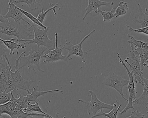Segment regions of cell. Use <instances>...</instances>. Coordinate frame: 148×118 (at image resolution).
Masks as SVG:
<instances>
[{"label":"cell","instance_id":"obj_21","mask_svg":"<svg viewBox=\"0 0 148 118\" xmlns=\"http://www.w3.org/2000/svg\"><path fill=\"white\" fill-rule=\"evenodd\" d=\"M127 36L130 38V40L128 41L127 43L129 45H133L135 48L145 50L148 48V42H144L141 41L136 40L134 36L130 34H127Z\"/></svg>","mask_w":148,"mask_h":118},{"label":"cell","instance_id":"obj_28","mask_svg":"<svg viewBox=\"0 0 148 118\" xmlns=\"http://www.w3.org/2000/svg\"><path fill=\"white\" fill-rule=\"evenodd\" d=\"M11 98V92H0V105L4 104L10 101Z\"/></svg>","mask_w":148,"mask_h":118},{"label":"cell","instance_id":"obj_11","mask_svg":"<svg viewBox=\"0 0 148 118\" xmlns=\"http://www.w3.org/2000/svg\"><path fill=\"white\" fill-rule=\"evenodd\" d=\"M55 48L53 50H49V53L48 54H45L43 55L42 58L45 59L42 63H48V62H56L60 60H65L66 56L63 55L62 54V46L60 47H58V42H57V37L58 33H55Z\"/></svg>","mask_w":148,"mask_h":118},{"label":"cell","instance_id":"obj_22","mask_svg":"<svg viewBox=\"0 0 148 118\" xmlns=\"http://www.w3.org/2000/svg\"><path fill=\"white\" fill-rule=\"evenodd\" d=\"M134 50L138 53L140 55V59L141 66H142V70L144 67L148 68V48L145 50L139 49V48H134Z\"/></svg>","mask_w":148,"mask_h":118},{"label":"cell","instance_id":"obj_6","mask_svg":"<svg viewBox=\"0 0 148 118\" xmlns=\"http://www.w3.org/2000/svg\"><path fill=\"white\" fill-rule=\"evenodd\" d=\"M130 46L131 50L128 54L125 61L129 65L133 72L134 83H139L143 86V83L142 80V78L143 77V72L141 68L140 59L137 56L138 53L134 50L133 45Z\"/></svg>","mask_w":148,"mask_h":118},{"label":"cell","instance_id":"obj_18","mask_svg":"<svg viewBox=\"0 0 148 118\" xmlns=\"http://www.w3.org/2000/svg\"><path fill=\"white\" fill-rule=\"evenodd\" d=\"M23 111L24 112L26 113H31V112H39L41 113V114L45 115L47 117L54 118L52 116L49 115L48 114L44 112V111H43V110H42L41 108L39 106V102H36V103H35V104H30V103L28 102L27 107L24 109L23 110Z\"/></svg>","mask_w":148,"mask_h":118},{"label":"cell","instance_id":"obj_8","mask_svg":"<svg viewBox=\"0 0 148 118\" xmlns=\"http://www.w3.org/2000/svg\"><path fill=\"white\" fill-rule=\"evenodd\" d=\"M90 94L91 96V100L88 102H86L82 99H79V102L83 103L86 108L88 109V116H90V113H93L94 116L98 113V111L102 109H108L112 110L114 108V105L109 104H105L98 100L96 94L92 91H89Z\"/></svg>","mask_w":148,"mask_h":118},{"label":"cell","instance_id":"obj_32","mask_svg":"<svg viewBox=\"0 0 148 118\" xmlns=\"http://www.w3.org/2000/svg\"><path fill=\"white\" fill-rule=\"evenodd\" d=\"M60 113V112L57 113H56V118H60V117H59ZM63 118H66V117H64Z\"/></svg>","mask_w":148,"mask_h":118},{"label":"cell","instance_id":"obj_9","mask_svg":"<svg viewBox=\"0 0 148 118\" xmlns=\"http://www.w3.org/2000/svg\"><path fill=\"white\" fill-rule=\"evenodd\" d=\"M117 57L120 60V62L123 67L126 69L128 75L129 76V83L127 88L129 91V99L128 100V104L125 108L122 111L120 112V114L121 115L124 114L129 110L130 109H134V107L133 106V102L136 100V87L135 85V83L134 80V75H133V72H130L128 68L127 67L124 61L121 58L120 54L117 53Z\"/></svg>","mask_w":148,"mask_h":118},{"label":"cell","instance_id":"obj_7","mask_svg":"<svg viewBox=\"0 0 148 118\" xmlns=\"http://www.w3.org/2000/svg\"><path fill=\"white\" fill-rule=\"evenodd\" d=\"M95 29H93L89 34L86 35L81 42L78 44L77 45H73L70 42H68L63 45L62 46V49H66L69 51V53L68 55L66 57L64 61L66 62L72 59L71 58L73 55H76V56H79L82 59V63H84L85 65H87L86 61L84 57V54L88 53L89 52L92 51V49H90L88 51L84 52L82 49V46L83 43L88 39L92 34L94 33L95 32Z\"/></svg>","mask_w":148,"mask_h":118},{"label":"cell","instance_id":"obj_4","mask_svg":"<svg viewBox=\"0 0 148 118\" xmlns=\"http://www.w3.org/2000/svg\"><path fill=\"white\" fill-rule=\"evenodd\" d=\"M27 24L21 25L14 21L10 20L4 23H0V33L8 36L16 37L18 40H27L32 39L34 36Z\"/></svg>","mask_w":148,"mask_h":118},{"label":"cell","instance_id":"obj_35","mask_svg":"<svg viewBox=\"0 0 148 118\" xmlns=\"http://www.w3.org/2000/svg\"><path fill=\"white\" fill-rule=\"evenodd\" d=\"M145 13H146V14H148V10L147 8H146V9H145Z\"/></svg>","mask_w":148,"mask_h":118},{"label":"cell","instance_id":"obj_29","mask_svg":"<svg viewBox=\"0 0 148 118\" xmlns=\"http://www.w3.org/2000/svg\"><path fill=\"white\" fill-rule=\"evenodd\" d=\"M126 27L128 29L129 31L130 32L136 33H143L145 34L148 35V27H146L141 28L138 29H135L132 28L131 26L126 25Z\"/></svg>","mask_w":148,"mask_h":118},{"label":"cell","instance_id":"obj_27","mask_svg":"<svg viewBox=\"0 0 148 118\" xmlns=\"http://www.w3.org/2000/svg\"><path fill=\"white\" fill-rule=\"evenodd\" d=\"M114 9V8H113L110 11H103L99 8L98 9V12L101 14L102 16L103 17V21L110 22L112 19L115 17L114 14H113V11Z\"/></svg>","mask_w":148,"mask_h":118},{"label":"cell","instance_id":"obj_2","mask_svg":"<svg viewBox=\"0 0 148 118\" xmlns=\"http://www.w3.org/2000/svg\"><path fill=\"white\" fill-rule=\"evenodd\" d=\"M30 31H33L34 33V39L27 40H18L12 39L11 40L16 41L19 42H24V45L34 44L38 47H45L48 50H53L55 48V41L50 40L48 37L47 33L49 29V27H48L46 29H42L39 28L38 26L36 24H33L29 27Z\"/></svg>","mask_w":148,"mask_h":118},{"label":"cell","instance_id":"obj_20","mask_svg":"<svg viewBox=\"0 0 148 118\" xmlns=\"http://www.w3.org/2000/svg\"><path fill=\"white\" fill-rule=\"evenodd\" d=\"M13 2L15 5L19 3H26L32 11L38 9L41 6L40 2L36 0H13Z\"/></svg>","mask_w":148,"mask_h":118},{"label":"cell","instance_id":"obj_33","mask_svg":"<svg viewBox=\"0 0 148 118\" xmlns=\"http://www.w3.org/2000/svg\"><path fill=\"white\" fill-rule=\"evenodd\" d=\"M145 107H146L147 111V116H146V117L145 118H148V106H145Z\"/></svg>","mask_w":148,"mask_h":118},{"label":"cell","instance_id":"obj_14","mask_svg":"<svg viewBox=\"0 0 148 118\" xmlns=\"http://www.w3.org/2000/svg\"><path fill=\"white\" fill-rule=\"evenodd\" d=\"M38 87V85H36V87H33L32 89V92L30 93L29 94L27 93V95L25 97L26 101L27 102L30 103L31 102H40L39 100H38V98L40 96H44L45 94L48 93H50L52 92H62L63 93V91L61 90L56 89V90H49V91H37V89Z\"/></svg>","mask_w":148,"mask_h":118},{"label":"cell","instance_id":"obj_34","mask_svg":"<svg viewBox=\"0 0 148 118\" xmlns=\"http://www.w3.org/2000/svg\"><path fill=\"white\" fill-rule=\"evenodd\" d=\"M34 116H29V117H27V118H34ZM46 118V117H44V118Z\"/></svg>","mask_w":148,"mask_h":118},{"label":"cell","instance_id":"obj_23","mask_svg":"<svg viewBox=\"0 0 148 118\" xmlns=\"http://www.w3.org/2000/svg\"><path fill=\"white\" fill-rule=\"evenodd\" d=\"M128 4L127 3L121 1L119 3L118 7L116 9V11L114 14L115 17L122 16L127 14V11L129 10Z\"/></svg>","mask_w":148,"mask_h":118},{"label":"cell","instance_id":"obj_16","mask_svg":"<svg viewBox=\"0 0 148 118\" xmlns=\"http://www.w3.org/2000/svg\"><path fill=\"white\" fill-rule=\"evenodd\" d=\"M0 40L2 42L5 46L10 50L9 56H10L11 55H14V49H17L16 55H18L19 48H24L26 47V45H24L23 44H21V43L19 42H18V43H16L14 41L12 40L10 38L8 40H3L0 38Z\"/></svg>","mask_w":148,"mask_h":118},{"label":"cell","instance_id":"obj_15","mask_svg":"<svg viewBox=\"0 0 148 118\" xmlns=\"http://www.w3.org/2000/svg\"><path fill=\"white\" fill-rule=\"evenodd\" d=\"M133 21L140 23L142 28L148 27V14L143 12L140 3H138L137 13L133 20Z\"/></svg>","mask_w":148,"mask_h":118},{"label":"cell","instance_id":"obj_37","mask_svg":"<svg viewBox=\"0 0 148 118\" xmlns=\"http://www.w3.org/2000/svg\"><path fill=\"white\" fill-rule=\"evenodd\" d=\"M147 1V2H148V1Z\"/></svg>","mask_w":148,"mask_h":118},{"label":"cell","instance_id":"obj_25","mask_svg":"<svg viewBox=\"0 0 148 118\" xmlns=\"http://www.w3.org/2000/svg\"><path fill=\"white\" fill-rule=\"evenodd\" d=\"M58 6V3H56V4L55 5L53 6V7L49 8L46 11H44L43 8L42 7L41 11L39 13L38 16H37V17L38 20H39L41 23L43 24V22H44V20H45V18H46V16H47V13H48L49 11H51V10H53L54 13V14L55 16H56V15L57 14V13H56V8H57Z\"/></svg>","mask_w":148,"mask_h":118},{"label":"cell","instance_id":"obj_31","mask_svg":"<svg viewBox=\"0 0 148 118\" xmlns=\"http://www.w3.org/2000/svg\"><path fill=\"white\" fill-rule=\"evenodd\" d=\"M9 19H6L2 15L0 14V23H4L8 21Z\"/></svg>","mask_w":148,"mask_h":118},{"label":"cell","instance_id":"obj_5","mask_svg":"<svg viewBox=\"0 0 148 118\" xmlns=\"http://www.w3.org/2000/svg\"><path fill=\"white\" fill-rule=\"evenodd\" d=\"M10 92L11 98L10 101L4 104L0 105V118L2 115L4 114L10 116L11 118H27L30 116L47 117L42 114L24 112L22 108L16 101V98H15L12 91Z\"/></svg>","mask_w":148,"mask_h":118},{"label":"cell","instance_id":"obj_36","mask_svg":"<svg viewBox=\"0 0 148 118\" xmlns=\"http://www.w3.org/2000/svg\"><path fill=\"white\" fill-rule=\"evenodd\" d=\"M146 106H148V105Z\"/></svg>","mask_w":148,"mask_h":118},{"label":"cell","instance_id":"obj_13","mask_svg":"<svg viewBox=\"0 0 148 118\" xmlns=\"http://www.w3.org/2000/svg\"><path fill=\"white\" fill-rule=\"evenodd\" d=\"M88 5L85 8L86 13L83 18L84 20L88 14L91 11H94L96 14L98 13V9L100 7L103 6H112L114 4V2H105L101 1L100 0H88Z\"/></svg>","mask_w":148,"mask_h":118},{"label":"cell","instance_id":"obj_1","mask_svg":"<svg viewBox=\"0 0 148 118\" xmlns=\"http://www.w3.org/2000/svg\"><path fill=\"white\" fill-rule=\"evenodd\" d=\"M12 70L6 59L0 58V92L12 91L14 95H17L14 72Z\"/></svg>","mask_w":148,"mask_h":118},{"label":"cell","instance_id":"obj_24","mask_svg":"<svg viewBox=\"0 0 148 118\" xmlns=\"http://www.w3.org/2000/svg\"><path fill=\"white\" fill-rule=\"evenodd\" d=\"M16 7L21 12H22V13H23V14L26 16H27V18H28L31 21L33 22L34 23H35V24L37 25V26H40V27H41L42 28L44 29H46L47 28V27H46V26L43 25L42 23H41L38 20L37 18L35 17L34 16H33L31 13L27 12V11H26L25 10L22 9L21 8L17 7L16 5Z\"/></svg>","mask_w":148,"mask_h":118},{"label":"cell","instance_id":"obj_10","mask_svg":"<svg viewBox=\"0 0 148 118\" xmlns=\"http://www.w3.org/2000/svg\"><path fill=\"white\" fill-rule=\"evenodd\" d=\"M129 80L123 78L121 76L117 75L114 73L111 72L109 73L108 75L103 82V85L106 86H109L116 90L121 95V97L126 101H128L127 99L123 94V87L128 85Z\"/></svg>","mask_w":148,"mask_h":118},{"label":"cell","instance_id":"obj_12","mask_svg":"<svg viewBox=\"0 0 148 118\" xmlns=\"http://www.w3.org/2000/svg\"><path fill=\"white\" fill-rule=\"evenodd\" d=\"M8 4L9 5V7L8 8V13L3 16L6 19H9V18H11L13 19L16 23L18 24H21L20 21L21 20H22L27 23V25H31L30 23L22 17L23 14L16 8V5L14 4L13 0L9 1Z\"/></svg>","mask_w":148,"mask_h":118},{"label":"cell","instance_id":"obj_26","mask_svg":"<svg viewBox=\"0 0 148 118\" xmlns=\"http://www.w3.org/2000/svg\"><path fill=\"white\" fill-rule=\"evenodd\" d=\"M10 52L8 49L5 46L2 42L0 40V58L3 57L7 61V63L10 67V69L12 70V67L10 64L8 59V55H9Z\"/></svg>","mask_w":148,"mask_h":118},{"label":"cell","instance_id":"obj_19","mask_svg":"<svg viewBox=\"0 0 148 118\" xmlns=\"http://www.w3.org/2000/svg\"><path fill=\"white\" fill-rule=\"evenodd\" d=\"M143 92L141 96L133 102V104L142 105L145 106L148 105V85L143 86Z\"/></svg>","mask_w":148,"mask_h":118},{"label":"cell","instance_id":"obj_3","mask_svg":"<svg viewBox=\"0 0 148 118\" xmlns=\"http://www.w3.org/2000/svg\"><path fill=\"white\" fill-rule=\"evenodd\" d=\"M47 49L45 47H38L34 44L30 48L28 55H23L21 57L19 61V70L25 67H27L29 69L33 70L35 73L36 70L38 71L40 73L44 72L40 66V60Z\"/></svg>","mask_w":148,"mask_h":118},{"label":"cell","instance_id":"obj_17","mask_svg":"<svg viewBox=\"0 0 148 118\" xmlns=\"http://www.w3.org/2000/svg\"><path fill=\"white\" fill-rule=\"evenodd\" d=\"M115 103L114 104V108L110 112L108 113H105L102 110H101L100 112L97 113L95 116H93L90 118H95L98 117H105L108 118H117L118 111L120 110V108L121 107V104L118 102L116 99Z\"/></svg>","mask_w":148,"mask_h":118},{"label":"cell","instance_id":"obj_30","mask_svg":"<svg viewBox=\"0 0 148 118\" xmlns=\"http://www.w3.org/2000/svg\"><path fill=\"white\" fill-rule=\"evenodd\" d=\"M142 113L143 111L140 112L138 110L133 111L131 112L130 116L127 118H144L145 115Z\"/></svg>","mask_w":148,"mask_h":118}]
</instances>
